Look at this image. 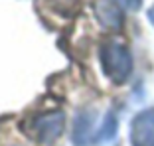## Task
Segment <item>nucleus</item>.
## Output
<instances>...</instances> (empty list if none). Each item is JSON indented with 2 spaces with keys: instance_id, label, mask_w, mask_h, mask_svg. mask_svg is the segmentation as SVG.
<instances>
[{
  "instance_id": "nucleus-2",
  "label": "nucleus",
  "mask_w": 154,
  "mask_h": 146,
  "mask_svg": "<svg viewBox=\"0 0 154 146\" xmlns=\"http://www.w3.org/2000/svg\"><path fill=\"white\" fill-rule=\"evenodd\" d=\"M65 128V114L63 111H50V113L38 114L30 124V132L32 138L44 144H51L55 142Z\"/></svg>"
},
{
  "instance_id": "nucleus-9",
  "label": "nucleus",
  "mask_w": 154,
  "mask_h": 146,
  "mask_svg": "<svg viewBox=\"0 0 154 146\" xmlns=\"http://www.w3.org/2000/svg\"><path fill=\"white\" fill-rule=\"evenodd\" d=\"M148 20L152 22V26H154V6H152V8L148 10Z\"/></svg>"
},
{
  "instance_id": "nucleus-8",
  "label": "nucleus",
  "mask_w": 154,
  "mask_h": 146,
  "mask_svg": "<svg viewBox=\"0 0 154 146\" xmlns=\"http://www.w3.org/2000/svg\"><path fill=\"white\" fill-rule=\"evenodd\" d=\"M125 4H127L131 10H138L142 6V0H125Z\"/></svg>"
},
{
  "instance_id": "nucleus-5",
  "label": "nucleus",
  "mask_w": 154,
  "mask_h": 146,
  "mask_svg": "<svg viewBox=\"0 0 154 146\" xmlns=\"http://www.w3.org/2000/svg\"><path fill=\"white\" fill-rule=\"evenodd\" d=\"M97 113L93 109H83L75 114L73 120V132L71 140L77 146H87V144H95V136H93V124H95Z\"/></svg>"
},
{
  "instance_id": "nucleus-6",
  "label": "nucleus",
  "mask_w": 154,
  "mask_h": 146,
  "mask_svg": "<svg viewBox=\"0 0 154 146\" xmlns=\"http://www.w3.org/2000/svg\"><path fill=\"white\" fill-rule=\"evenodd\" d=\"M95 16L105 30L119 32L125 26V14L122 8L115 0H97L95 2Z\"/></svg>"
},
{
  "instance_id": "nucleus-4",
  "label": "nucleus",
  "mask_w": 154,
  "mask_h": 146,
  "mask_svg": "<svg viewBox=\"0 0 154 146\" xmlns=\"http://www.w3.org/2000/svg\"><path fill=\"white\" fill-rule=\"evenodd\" d=\"M132 146H154V109H144L131 123Z\"/></svg>"
},
{
  "instance_id": "nucleus-7",
  "label": "nucleus",
  "mask_w": 154,
  "mask_h": 146,
  "mask_svg": "<svg viewBox=\"0 0 154 146\" xmlns=\"http://www.w3.org/2000/svg\"><path fill=\"white\" fill-rule=\"evenodd\" d=\"M117 128H119V120L115 117V113H107L105 114L103 123H101V128L97 130V138H95V144L97 142H109L117 136Z\"/></svg>"
},
{
  "instance_id": "nucleus-3",
  "label": "nucleus",
  "mask_w": 154,
  "mask_h": 146,
  "mask_svg": "<svg viewBox=\"0 0 154 146\" xmlns=\"http://www.w3.org/2000/svg\"><path fill=\"white\" fill-rule=\"evenodd\" d=\"M38 10L42 18L50 24H59L75 18L77 12L81 10V2L79 0H38Z\"/></svg>"
},
{
  "instance_id": "nucleus-1",
  "label": "nucleus",
  "mask_w": 154,
  "mask_h": 146,
  "mask_svg": "<svg viewBox=\"0 0 154 146\" xmlns=\"http://www.w3.org/2000/svg\"><path fill=\"white\" fill-rule=\"evenodd\" d=\"M99 59L103 73L115 85H122L132 73V55L127 44L109 38L99 47Z\"/></svg>"
}]
</instances>
